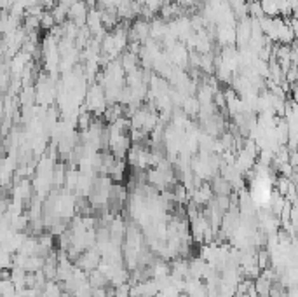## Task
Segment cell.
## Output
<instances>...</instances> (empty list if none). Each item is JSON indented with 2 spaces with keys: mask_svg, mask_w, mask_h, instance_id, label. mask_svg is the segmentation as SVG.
<instances>
[{
  "mask_svg": "<svg viewBox=\"0 0 298 297\" xmlns=\"http://www.w3.org/2000/svg\"><path fill=\"white\" fill-rule=\"evenodd\" d=\"M56 2H58V0H40V4L44 6V9H51V11H53L54 7L58 6Z\"/></svg>",
  "mask_w": 298,
  "mask_h": 297,
  "instance_id": "obj_7",
  "label": "cell"
},
{
  "mask_svg": "<svg viewBox=\"0 0 298 297\" xmlns=\"http://www.w3.org/2000/svg\"><path fill=\"white\" fill-rule=\"evenodd\" d=\"M140 61H138V54H133L129 53V51H126L124 54H122V67H124L126 74H129V72H133L138 69Z\"/></svg>",
  "mask_w": 298,
  "mask_h": 297,
  "instance_id": "obj_2",
  "label": "cell"
},
{
  "mask_svg": "<svg viewBox=\"0 0 298 297\" xmlns=\"http://www.w3.org/2000/svg\"><path fill=\"white\" fill-rule=\"evenodd\" d=\"M257 262H258V267L260 269H267V267L272 266V257H270V252L269 250H263L260 248L258 253H257Z\"/></svg>",
  "mask_w": 298,
  "mask_h": 297,
  "instance_id": "obj_3",
  "label": "cell"
},
{
  "mask_svg": "<svg viewBox=\"0 0 298 297\" xmlns=\"http://www.w3.org/2000/svg\"><path fill=\"white\" fill-rule=\"evenodd\" d=\"M272 287H274V283H272L270 280H267L263 274H260V277L255 280V290H257L258 297H269L272 292Z\"/></svg>",
  "mask_w": 298,
  "mask_h": 297,
  "instance_id": "obj_1",
  "label": "cell"
},
{
  "mask_svg": "<svg viewBox=\"0 0 298 297\" xmlns=\"http://www.w3.org/2000/svg\"><path fill=\"white\" fill-rule=\"evenodd\" d=\"M54 25H58V23H56V18H54L53 11H45L40 18V28L45 30V32H51V30L54 28Z\"/></svg>",
  "mask_w": 298,
  "mask_h": 297,
  "instance_id": "obj_4",
  "label": "cell"
},
{
  "mask_svg": "<svg viewBox=\"0 0 298 297\" xmlns=\"http://www.w3.org/2000/svg\"><path fill=\"white\" fill-rule=\"evenodd\" d=\"M286 21H288L289 27H291L293 33H295V40H298V19H296V18H289V19H286Z\"/></svg>",
  "mask_w": 298,
  "mask_h": 297,
  "instance_id": "obj_6",
  "label": "cell"
},
{
  "mask_svg": "<svg viewBox=\"0 0 298 297\" xmlns=\"http://www.w3.org/2000/svg\"><path fill=\"white\" fill-rule=\"evenodd\" d=\"M291 184H293V182L289 180L288 177H283V175H281V177H279V180H278V193L281 194V196L286 198V196H288V193H289V187H291Z\"/></svg>",
  "mask_w": 298,
  "mask_h": 297,
  "instance_id": "obj_5",
  "label": "cell"
}]
</instances>
